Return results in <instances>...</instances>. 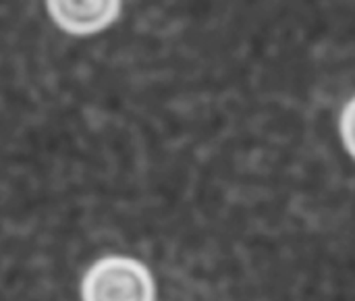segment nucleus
Wrapping results in <instances>:
<instances>
[{
	"label": "nucleus",
	"instance_id": "1",
	"mask_svg": "<svg viewBox=\"0 0 355 301\" xmlns=\"http://www.w3.org/2000/svg\"><path fill=\"white\" fill-rule=\"evenodd\" d=\"M83 301H156L150 270L127 256H106L94 262L81 283Z\"/></svg>",
	"mask_w": 355,
	"mask_h": 301
},
{
	"label": "nucleus",
	"instance_id": "2",
	"mask_svg": "<svg viewBox=\"0 0 355 301\" xmlns=\"http://www.w3.org/2000/svg\"><path fill=\"white\" fill-rule=\"evenodd\" d=\"M46 8L60 29L75 35H89L116 21L121 0H46Z\"/></svg>",
	"mask_w": 355,
	"mask_h": 301
},
{
	"label": "nucleus",
	"instance_id": "3",
	"mask_svg": "<svg viewBox=\"0 0 355 301\" xmlns=\"http://www.w3.org/2000/svg\"><path fill=\"white\" fill-rule=\"evenodd\" d=\"M341 137L347 152L355 158V96L345 104L341 114Z\"/></svg>",
	"mask_w": 355,
	"mask_h": 301
}]
</instances>
